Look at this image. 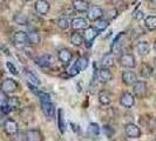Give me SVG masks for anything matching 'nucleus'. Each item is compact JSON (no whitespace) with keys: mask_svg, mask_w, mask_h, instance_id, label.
<instances>
[{"mask_svg":"<svg viewBox=\"0 0 156 141\" xmlns=\"http://www.w3.org/2000/svg\"><path fill=\"white\" fill-rule=\"evenodd\" d=\"M4 129L8 135H14L18 133V124L13 119H7L4 124Z\"/></svg>","mask_w":156,"mask_h":141,"instance_id":"13","label":"nucleus"},{"mask_svg":"<svg viewBox=\"0 0 156 141\" xmlns=\"http://www.w3.org/2000/svg\"><path fill=\"white\" fill-rule=\"evenodd\" d=\"M72 6L76 12H80V13H85L86 12L87 13L88 9H89V2L87 0H73L72 1Z\"/></svg>","mask_w":156,"mask_h":141,"instance_id":"12","label":"nucleus"},{"mask_svg":"<svg viewBox=\"0 0 156 141\" xmlns=\"http://www.w3.org/2000/svg\"><path fill=\"white\" fill-rule=\"evenodd\" d=\"M7 103L12 107V108H16V107L19 106V103H20V102H19V100H18V98H9Z\"/></svg>","mask_w":156,"mask_h":141,"instance_id":"36","label":"nucleus"},{"mask_svg":"<svg viewBox=\"0 0 156 141\" xmlns=\"http://www.w3.org/2000/svg\"><path fill=\"white\" fill-rule=\"evenodd\" d=\"M123 38H125V33H120L116 38L114 39L113 44H112V47H110L113 54H116V53H119L121 51L122 45H123Z\"/></svg>","mask_w":156,"mask_h":141,"instance_id":"15","label":"nucleus"},{"mask_svg":"<svg viewBox=\"0 0 156 141\" xmlns=\"http://www.w3.org/2000/svg\"><path fill=\"white\" fill-rule=\"evenodd\" d=\"M147 91H148V87H147L146 81H137L133 86L134 95L139 99H143L147 95Z\"/></svg>","mask_w":156,"mask_h":141,"instance_id":"3","label":"nucleus"},{"mask_svg":"<svg viewBox=\"0 0 156 141\" xmlns=\"http://www.w3.org/2000/svg\"><path fill=\"white\" fill-rule=\"evenodd\" d=\"M119 63L122 67L134 68V67H136V58L133 53H123L119 58Z\"/></svg>","mask_w":156,"mask_h":141,"instance_id":"1","label":"nucleus"},{"mask_svg":"<svg viewBox=\"0 0 156 141\" xmlns=\"http://www.w3.org/2000/svg\"><path fill=\"white\" fill-rule=\"evenodd\" d=\"M58 59L61 61L62 63H69L72 61V59H73V54H72V52H70L68 48H61V49H59V52H58Z\"/></svg>","mask_w":156,"mask_h":141,"instance_id":"14","label":"nucleus"},{"mask_svg":"<svg viewBox=\"0 0 156 141\" xmlns=\"http://www.w3.org/2000/svg\"><path fill=\"white\" fill-rule=\"evenodd\" d=\"M103 14H105V12H103V9H102L101 7H99V6H93V7L89 8L88 12H87V19L90 20V21H95V20H98V19L103 18Z\"/></svg>","mask_w":156,"mask_h":141,"instance_id":"8","label":"nucleus"},{"mask_svg":"<svg viewBox=\"0 0 156 141\" xmlns=\"http://www.w3.org/2000/svg\"><path fill=\"white\" fill-rule=\"evenodd\" d=\"M98 78L101 82H108L113 79V74L109 70V68H106V67H102L101 70L98 72Z\"/></svg>","mask_w":156,"mask_h":141,"instance_id":"20","label":"nucleus"},{"mask_svg":"<svg viewBox=\"0 0 156 141\" xmlns=\"http://www.w3.org/2000/svg\"><path fill=\"white\" fill-rule=\"evenodd\" d=\"M58 127L60 129V133H65V127H66V124H65V120H63V110L62 108H59L58 110Z\"/></svg>","mask_w":156,"mask_h":141,"instance_id":"29","label":"nucleus"},{"mask_svg":"<svg viewBox=\"0 0 156 141\" xmlns=\"http://www.w3.org/2000/svg\"><path fill=\"white\" fill-rule=\"evenodd\" d=\"M81 70H80V68L78 67V65L75 63V65H73V67L69 70V75L70 77H74V75H76V74H79Z\"/></svg>","mask_w":156,"mask_h":141,"instance_id":"37","label":"nucleus"},{"mask_svg":"<svg viewBox=\"0 0 156 141\" xmlns=\"http://www.w3.org/2000/svg\"><path fill=\"white\" fill-rule=\"evenodd\" d=\"M153 47H154V51H155V52H156V41H155V42H154V46H153Z\"/></svg>","mask_w":156,"mask_h":141,"instance_id":"39","label":"nucleus"},{"mask_svg":"<svg viewBox=\"0 0 156 141\" xmlns=\"http://www.w3.org/2000/svg\"><path fill=\"white\" fill-rule=\"evenodd\" d=\"M35 63H37L39 67H41V68H48V67H51L52 63H53V58L49 54L40 55V56L37 58Z\"/></svg>","mask_w":156,"mask_h":141,"instance_id":"11","label":"nucleus"},{"mask_svg":"<svg viewBox=\"0 0 156 141\" xmlns=\"http://www.w3.org/2000/svg\"><path fill=\"white\" fill-rule=\"evenodd\" d=\"M12 39H13V42L19 47L28 44V35H27V33H25V32H23V31L14 32Z\"/></svg>","mask_w":156,"mask_h":141,"instance_id":"7","label":"nucleus"},{"mask_svg":"<svg viewBox=\"0 0 156 141\" xmlns=\"http://www.w3.org/2000/svg\"><path fill=\"white\" fill-rule=\"evenodd\" d=\"M88 27V23L85 18H74L72 20V28L74 31H82Z\"/></svg>","mask_w":156,"mask_h":141,"instance_id":"16","label":"nucleus"},{"mask_svg":"<svg viewBox=\"0 0 156 141\" xmlns=\"http://www.w3.org/2000/svg\"><path fill=\"white\" fill-rule=\"evenodd\" d=\"M27 35H28V45L37 46L41 42V38L38 32H28Z\"/></svg>","mask_w":156,"mask_h":141,"instance_id":"24","label":"nucleus"},{"mask_svg":"<svg viewBox=\"0 0 156 141\" xmlns=\"http://www.w3.org/2000/svg\"><path fill=\"white\" fill-rule=\"evenodd\" d=\"M144 26L149 31H155L156 30V16H149L144 18Z\"/></svg>","mask_w":156,"mask_h":141,"instance_id":"28","label":"nucleus"},{"mask_svg":"<svg viewBox=\"0 0 156 141\" xmlns=\"http://www.w3.org/2000/svg\"><path fill=\"white\" fill-rule=\"evenodd\" d=\"M51 5L47 0H37L34 2V9L39 16H46L49 12Z\"/></svg>","mask_w":156,"mask_h":141,"instance_id":"5","label":"nucleus"},{"mask_svg":"<svg viewBox=\"0 0 156 141\" xmlns=\"http://www.w3.org/2000/svg\"><path fill=\"white\" fill-rule=\"evenodd\" d=\"M35 94L38 95V98L40 99V101H41V102L52 101V100H51V95H49V94H47V93H45V92H40V91H38V92H35Z\"/></svg>","mask_w":156,"mask_h":141,"instance_id":"34","label":"nucleus"},{"mask_svg":"<svg viewBox=\"0 0 156 141\" xmlns=\"http://www.w3.org/2000/svg\"><path fill=\"white\" fill-rule=\"evenodd\" d=\"M25 77H26V79H27V82H28V84H31V85L39 86L40 84H41V82H40V80L38 79V77H35L31 70H25Z\"/></svg>","mask_w":156,"mask_h":141,"instance_id":"26","label":"nucleus"},{"mask_svg":"<svg viewBox=\"0 0 156 141\" xmlns=\"http://www.w3.org/2000/svg\"><path fill=\"white\" fill-rule=\"evenodd\" d=\"M41 110L44 113V115L46 118H53L55 113V107L52 103V101L49 102H41Z\"/></svg>","mask_w":156,"mask_h":141,"instance_id":"18","label":"nucleus"},{"mask_svg":"<svg viewBox=\"0 0 156 141\" xmlns=\"http://www.w3.org/2000/svg\"><path fill=\"white\" fill-rule=\"evenodd\" d=\"M120 103L126 108H130L135 105V95L129 92H125L120 96Z\"/></svg>","mask_w":156,"mask_h":141,"instance_id":"6","label":"nucleus"},{"mask_svg":"<svg viewBox=\"0 0 156 141\" xmlns=\"http://www.w3.org/2000/svg\"><path fill=\"white\" fill-rule=\"evenodd\" d=\"M125 133L130 139H137L141 136L142 132H141L140 127L136 126L135 124H127L125 126Z\"/></svg>","mask_w":156,"mask_h":141,"instance_id":"4","label":"nucleus"},{"mask_svg":"<svg viewBox=\"0 0 156 141\" xmlns=\"http://www.w3.org/2000/svg\"><path fill=\"white\" fill-rule=\"evenodd\" d=\"M93 26L99 32H102V31H105V30H106V28L109 26V21H108L107 19H105V18H101V19L95 20Z\"/></svg>","mask_w":156,"mask_h":141,"instance_id":"25","label":"nucleus"},{"mask_svg":"<svg viewBox=\"0 0 156 141\" xmlns=\"http://www.w3.org/2000/svg\"><path fill=\"white\" fill-rule=\"evenodd\" d=\"M26 141H42V134L39 129H28L25 133Z\"/></svg>","mask_w":156,"mask_h":141,"instance_id":"17","label":"nucleus"},{"mask_svg":"<svg viewBox=\"0 0 156 141\" xmlns=\"http://www.w3.org/2000/svg\"><path fill=\"white\" fill-rule=\"evenodd\" d=\"M18 89H19L18 82H16V80H13V79H11V78L5 79V80L2 81V84H1V91H2V93H5V94L14 93Z\"/></svg>","mask_w":156,"mask_h":141,"instance_id":"2","label":"nucleus"},{"mask_svg":"<svg viewBox=\"0 0 156 141\" xmlns=\"http://www.w3.org/2000/svg\"><path fill=\"white\" fill-rule=\"evenodd\" d=\"M25 1H31V0H25Z\"/></svg>","mask_w":156,"mask_h":141,"instance_id":"42","label":"nucleus"},{"mask_svg":"<svg viewBox=\"0 0 156 141\" xmlns=\"http://www.w3.org/2000/svg\"><path fill=\"white\" fill-rule=\"evenodd\" d=\"M122 81L127 86H134L139 80H137V75L133 70H125L122 73Z\"/></svg>","mask_w":156,"mask_h":141,"instance_id":"10","label":"nucleus"},{"mask_svg":"<svg viewBox=\"0 0 156 141\" xmlns=\"http://www.w3.org/2000/svg\"><path fill=\"white\" fill-rule=\"evenodd\" d=\"M87 135L89 138H98L100 135V127L95 122H90L87 127Z\"/></svg>","mask_w":156,"mask_h":141,"instance_id":"23","label":"nucleus"},{"mask_svg":"<svg viewBox=\"0 0 156 141\" xmlns=\"http://www.w3.org/2000/svg\"><path fill=\"white\" fill-rule=\"evenodd\" d=\"M155 79H156V75H155Z\"/></svg>","mask_w":156,"mask_h":141,"instance_id":"43","label":"nucleus"},{"mask_svg":"<svg viewBox=\"0 0 156 141\" xmlns=\"http://www.w3.org/2000/svg\"><path fill=\"white\" fill-rule=\"evenodd\" d=\"M101 65L102 67H106V68H109L110 66L114 65V58H113V53H109V54H106L101 60Z\"/></svg>","mask_w":156,"mask_h":141,"instance_id":"30","label":"nucleus"},{"mask_svg":"<svg viewBox=\"0 0 156 141\" xmlns=\"http://www.w3.org/2000/svg\"><path fill=\"white\" fill-rule=\"evenodd\" d=\"M99 102L103 105V106H106V105H109L110 102H112V99H110L109 94L107 93V92H105V91H101L100 93H99Z\"/></svg>","mask_w":156,"mask_h":141,"instance_id":"32","label":"nucleus"},{"mask_svg":"<svg viewBox=\"0 0 156 141\" xmlns=\"http://www.w3.org/2000/svg\"><path fill=\"white\" fill-rule=\"evenodd\" d=\"M70 42L72 45L76 47H80L83 45L85 42V38H83V34H80L78 31H74L70 34Z\"/></svg>","mask_w":156,"mask_h":141,"instance_id":"21","label":"nucleus"},{"mask_svg":"<svg viewBox=\"0 0 156 141\" xmlns=\"http://www.w3.org/2000/svg\"><path fill=\"white\" fill-rule=\"evenodd\" d=\"M13 20H14V23L18 24V25H21V26H23V25H27L28 24V18L25 16L23 13H16V14H14V16H13Z\"/></svg>","mask_w":156,"mask_h":141,"instance_id":"31","label":"nucleus"},{"mask_svg":"<svg viewBox=\"0 0 156 141\" xmlns=\"http://www.w3.org/2000/svg\"><path fill=\"white\" fill-rule=\"evenodd\" d=\"M134 18H135V19H137V20H141V19H143V18H144V16H143V12H142V11L135 12V14H134Z\"/></svg>","mask_w":156,"mask_h":141,"instance_id":"38","label":"nucleus"},{"mask_svg":"<svg viewBox=\"0 0 156 141\" xmlns=\"http://www.w3.org/2000/svg\"><path fill=\"white\" fill-rule=\"evenodd\" d=\"M6 66H7V68L9 70V72H11L13 75H18V74H19V72H18V70H16V67L11 63V61H7V63H6Z\"/></svg>","mask_w":156,"mask_h":141,"instance_id":"35","label":"nucleus"},{"mask_svg":"<svg viewBox=\"0 0 156 141\" xmlns=\"http://www.w3.org/2000/svg\"><path fill=\"white\" fill-rule=\"evenodd\" d=\"M151 2H154V4H156V0H150Z\"/></svg>","mask_w":156,"mask_h":141,"instance_id":"40","label":"nucleus"},{"mask_svg":"<svg viewBox=\"0 0 156 141\" xmlns=\"http://www.w3.org/2000/svg\"><path fill=\"white\" fill-rule=\"evenodd\" d=\"M154 74V68L153 66H150L149 63H141L140 66V75L143 78H150Z\"/></svg>","mask_w":156,"mask_h":141,"instance_id":"22","label":"nucleus"},{"mask_svg":"<svg viewBox=\"0 0 156 141\" xmlns=\"http://www.w3.org/2000/svg\"><path fill=\"white\" fill-rule=\"evenodd\" d=\"M99 34V31L94 27V26H88L85 32H83V38H85V42L89 46L92 42L94 41V39L98 37Z\"/></svg>","mask_w":156,"mask_h":141,"instance_id":"9","label":"nucleus"},{"mask_svg":"<svg viewBox=\"0 0 156 141\" xmlns=\"http://www.w3.org/2000/svg\"><path fill=\"white\" fill-rule=\"evenodd\" d=\"M154 125H155V127H156V119H155V121H154Z\"/></svg>","mask_w":156,"mask_h":141,"instance_id":"41","label":"nucleus"},{"mask_svg":"<svg viewBox=\"0 0 156 141\" xmlns=\"http://www.w3.org/2000/svg\"><path fill=\"white\" fill-rule=\"evenodd\" d=\"M56 25H58V27H59L60 30L66 31V30H68L69 27H72V21H69L68 18H66V16H61V18H59V19L56 20Z\"/></svg>","mask_w":156,"mask_h":141,"instance_id":"27","label":"nucleus"},{"mask_svg":"<svg viewBox=\"0 0 156 141\" xmlns=\"http://www.w3.org/2000/svg\"><path fill=\"white\" fill-rule=\"evenodd\" d=\"M136 51L141 56H146L149 54V51H150V45H149L148 41H139L136 44Z\"/></svg>","mask_w":156,"mask_h":141,"instance_id":"19","label":"nucleus"},{"mask_svg":"<svg viewBox=\"0 0 156 141\" xmlns=\"http://www.w3.org/2000/svg\"><path fill=\"white\" fill-rule=\"evenodd\" d=\"M75 63L78 65L80 70H85L88 67V58L87 56H81V58H79L78 61Z\"/></svg>","mask_w":156,"mask_h":141,"instance_id":"33","label":"nucleus"}]
</instances>
